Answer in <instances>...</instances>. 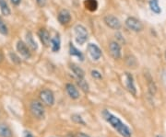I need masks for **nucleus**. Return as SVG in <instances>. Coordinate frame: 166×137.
<instances>
[{"mask_svg": "<svg viewBox=\"0 0 166 137\" xmlns=\"http://www.w3.org/2000/svg\"><path fill=\"white\" fill-rule=\"evenodd\" d=\"M40 99L43 103L47 106H53L54 103V95L52 90L43 89L40 93Z\"/></svg>", "mask_w": 166, "mask_h": 137, "instance_id": "obj_5", "label": "nucleus"}, {"mask_svg": "<svg viewBox=\"0 0 166 137\" xmlns=\"http://www.w3.org/2000/svg\"><path fill=\"white\" fill-rule=\"evenodd\" d=\"M69 54L71 56L77 57V58L79 59L80 62L84 61V55H83V54L80 52V51L77 50L72 43H70V45H69Z\"/></svg>", "mask_w": 166, "mask_h": 137, "instance_id": "obj_15", "label": "nucleus"}, {"mask_svg": "<svg viewBox=\"0 0 166 137\" xmlns=\"http://www.w3.org/2000/svg\"><path fill=\"white\" fill-rule=\"evenodd\" d=\"M115 36L117 37V39L120 40V41H121L122 42H124V43H125V39H124V38H122L123 36H122V34H121V33H116V35H115Z\"/></svg>", "mask_w": 166, "mask_h": 137, "instance_id": "obj_29", "label": "nucleus"}, {"mask_svg": "<svg viewBox=\"0 0 166 137\" xmlns=\"http://www.w3.org/2000/svg\"><path fill=\"white\" fill-rule=\"evenodd\" d=\"M20 1H21V0H11V3H12L13 5H15V6H18V5H20Z\"/></svg>", "mask_w": 166, "mask_h": 137, "instance_id": "obj_31", "label": "nucleus"}, {"mask_svg": "<svg viewBox=\"0 0 166 137\" xmlns=\"http://www.w3.org/2000/svg\"><path fill=\"white\" fill-rule=\"evenodd\" d=\"M157 137H163V136H160V135H157Z\"/></svg>", "mask_w": 166, "mask_h": 137, "instance_id": "obj_36", "label": "nucleus"}, {"mask_svg": "<svg viewBox=\"0 0 166 137\" xmlns=\"http://www.w3.org/2000/svg\"><path fill=\"white\" fill-rule=\"evenodd\" d=\"M38 35L40 38L41 42L44 46H48V45L51 43V37H50V33L45 30V29H41L40 31H38Z\"/></svg>", "mask_w": 166, "mask_h": 137, "instance_id": "obj_13", "label": "nucleus"}, {"mask_svg": "<svg viewBox=\"0 0 166 137\" xmlns=\"http://www.w3.org/2000/svg\"><path fill=\"white\" fill-rule=\"evenodd\" d=\"M57 19H58V21L60 22V24L68 25L71 21V14L68 9H62L60 10V12L58 13Z\"/></svg>", "mask_w": 166, "mask_h": 137, "instance_id": "obj_10", "label": "nucleus"}, {"mask_svg": "<svg viewBox=\"0 0 166 137\" xmlns=\"http://www.w3.org/2000/svg\"><path fill=\"white\" fill-rule=\"evenodd\" d=\"M84 4H85L86 8L90 11H95L98 8L97 0H86Z\"/></svg>", "mask_w": 166, "mask_h": 137, "instance_id": "obj_22", "label": "nucleus"}, {"mask_svg": "<svg viewBox=\"0 0 166 137\" xmlns=\"http://www.w3.org/2000/svg\"><path fill=\"white\" fill-rule=\"evenodd\" d=\"M24 137H34L30 132H25L24 133Z\"/></svg>", "mask_w": 166, "mask_h": 137, "instance_id": "obj_32", "label": "nucleus"}, {"mask_svg": "<svg viewBox=\"0 0 166 137\" xmlns=\"http://www.w3.org/2000/svg\"><path fill=\"white\" fill-rule=\"evenodd\" d=\"M17 51L20 54V55H22L26 59H29L31 58V54L30 52V49L29 46L27 45V43L23 42L22 41H19L17 42Z\"/></svg>", "mask_w": 166, "mask_h": 137, "instance_id": "obj_9", "label": "nucleus"}, {"mask_svg": "<svg viewBox=\"0 0 166 137\" xmlns=\"http://www.w3.org/2000/svg\"><path fill=\"white\" fill-rule=\"evenodd\" d=\"M124 80H125L126 89L128 90L133 96H136L137 95V88H136V86H135V82H134L133 76L131 75L130 73H127V72L125 73Z\"/></svg>", "mask_w": 166, "mask_h": 137, "instance_id": "obj_6", "label": "nucleus"}, {"mask_svg": "<svg viewBox=\"0 0 166 137\" xmlns=\"http://www.w3.org/2000/svg\"><path fill=\"white\" fill-rule=\"evenodd\" d=\"M149 8H151V10L153 13L160 14V12H162V8L160 7L158 0H149Z\"/></svg>", "mask_w": 166, "mask_h": 137, "instance_id": "obj_19", "label": "nucleus"}, {"mask_svg": "<svg viewBox=\"0 0 166 137\" xmlns=\"http://www.w3.org/2000/svg\"><path fill=\"white\" fill-rule=\"evenodd\" d=\"M71 120L75 123H77V124H81V125H85L86 124V122H84L83 118L80 115H79V114H73V115H71Z\"/></svg>", "mask_w": 166, "mask_h": 137, "instance_id": "obj_24", "label": "nucleus"}, {"mask_svg": "<svg viewBox=\"0 0 166 137\" xmlns=\"http://www.w3.org/2000/svg\"><path fill=\"white\" fill-rule=\"evenodd\" d=\"M104 23L106 24L107 27H109L112 30H120L121 29V22L118 19V18L113 16V15H107L104 17Z\"/></svg>", "mask_w": 166, "mask_h": 137, "instance_id": "obj_7", "label": "nucleus"}, {"mask_svg": "<svg viewBox=\"0 0 166 137\" xmlns=\"http://www.w3.org/2000/svg\"><path fill=\"white\" fill-rule=\"evenodd\" d=\"M36 2L39 7H41V8H43L44 6L46 5V0H36Z\"/></svg>", "mask_w": 166, "mask_h": 137, "instance_id": "obj_28", "label": "nucleus"}, {"mask_svg": "<svg viewBox=\"0 0 166 137\" xmlns=\"http://www.w3.org/2000/svg\"><path fill=\"white\" fill-rule=\"evenodd\" d=\"M88 52L89 54L91 57V59L93 61H98L102 56V51L100 49L96 44L94 43H89L88 44Z\"/></svg>", "mask_w": 166, "mask_h": 137, "instance_id": "obj_8", "label": "nucleus"}, {"mask_svg": "<svg viewBox=\"0 0 166 137\" xmlns=\"http://www.w3.org/2000/svg\"><path fill=\"white\" fill-rule=\"evenodd\" d=\"M77 137H91V136L84 134V133H79V134H77Z\"/></svg>", "mask_w": 166, "mask_h": 137, "instance_id": "obj_30", "label": "nucleus"}, {"mask_svg": "<svg viewBox=\"0 0 166 137\" xmlns=\"http://www.w3.org/2000/svg\"><path fill=\"white\" fill-rule=\"evenodd\" d=\"M66 93L68 94V96L72 99H77L80 98V92L77 88L75 87L73 84L68 83L66 85Z\"/></svg>", "mask_w": 166, "mask_h": 137, "instance_id": "obj_12", "label": "nucleus"}, {"mask_svg": "<svg viewBox=\"0 0 166 137\" xmlns=\"http://www.w3.org/2000/svg\"><path fill=\"white\" fill-rule=\"evenodd\" d=\"M70 69H71L72 72H73L74 75L77 76V79L84 78V76H85V73H84V71H83L82 68H80V66H77V65L72 64V65H70Z\"/></svg>", "mask_w": 166, "mask_h": 137, "instance_id": "obj_18", "label": "nucleus"}, {"mask_svg": "<svg viewBox=\"0 0 166 137\" xmlns=\"http://www.w3.org/2000/svg\"><path fill=\"white\" fill-rule=\"evenodd\" d=\"M91 76H92L93 78H95V79H101V78L103 77L102 74L100 73L99 71H97V70H92V71L91 72Z\"/></svg>", "mask_w": 166, "mask_h": 137, "instance_id": "obj_27", "label": "nucleus"}, {"mask_svg": "<svg viewBox=\"0 0 166 137\" xmlns=\"http://www.w3.org/2000/svg\"><path fill=\"white\" fill-rule=\"evenodd\" d=\"M31 112L35 118L42 120L45 116V110H44L43 105L38 100H32L30 104Z\"/></svg>", "mask_w": 166, "mask_h": 137, "instance_id": "obj_3", "label": "nucleus"}, {"mask_svg": "<svg viewBox=\"0 0 166 137\" xmlns=\"http://www.w3.org/2000/svg\"><path fill=\"white\" fill-rule=\"evenodd\" d=\"M165 59H166V51H165Z\"/></svg>", "mask_w": 166, "mask_h": 137, "instance_id": "obj_35", "label": "nucleus"}, {"mask_svg": "<svg viewBox=\"0 0 166 137\" xmlns=\"http://www.w3.org/2000/svg\"><path fill=\"white\" fill-rule=\"evenodd\" d=\"M74 33H75V40L76 42L80 45H83L89 38V33L88 31L86 30V28L81 25L77 24L74 28Z\"/></svg>", "mask_w": 166, "mask_h": 137, "instance_id": "obj_2", "label": "nucleus"}, {"mask_svg": "<svg viewBox=\"0 0 166 137\" xmlns=\"http://www.w3.org/2000/svg\"><path fill=\"white\" fill-rule=\"evenodd\" d=\"M0 10L4 16H9L10 15V8L6 0H0Z\"/></svg>", "mask_w": 166, "mask_h": 137, "instance_id": "obj_21", "label": "nucleus"}, {"mask_svg": "<svg viewBox=\"0 0 166 137\" xmlns=\"http://www.w3.org/2000/svg\"><path fill=\"white\" fill-rule=\"evenodd\" d=\"M3 59H4V55H3V54L1 52H0V63L3 61Z\"/></svg>", "mask_w": 166, "mask_h": 137, "instance_id": "obj_34", "label": "nucleus"}, {"mask_svg": "<svg viewBox=\"0 0 166 137\" xmlns=\"http://www.w3.org/2000/svg\"><path fill=\"white\" fill-rule=\"evenodd\" d=\"M126 25L129 30L135 32H139L143 30V24L141 23V21L135 17H128L126 19Z\"/></svg>", "mask_w": 166, "mask_h": 137, "instance_id": "obj_4", "label": "nucleus"}, {"mask_svg": "<svg viewBox=\"0 0 166 137\" xmlns=\"http://www.w3.org/2000/svg\"><path fill=\"white\" fill-rule=\"evenodd\" d=\"M77 85H79V87L81 88V90L84 91L85 93H88L89 90H90V88H89V84L87 83V81L85 80L84 78L77 79Z\"/></svg>", "mask_w": 166, "mask_h": 137, "instance_id": "obj_23", "label": "nucleus"}, {"mask_svg": "<svg viewBox=\"0 0 166 137\" xmlns=\"http://www.w3.org/2000/svg\"><path fill=\"white\" fill-rule=\"evenodd\" d=\"M110 54L114 59H119L121 57V46L117 42H111L109 44Z\"/></svg>", "mask_w": 166, "mask_h": 137, "instance_id": "obj_11", "label": "nucleus"}, {"mask_svg": "<svg viewBox=\"0 0 166 137\" xmlns=\"http://www.w3.org/2000/svg\"><path fill=\"white\" fill-rule=\"evenodd\" d=\"M148 88H149V92L151 96H154L157 92V87L155 83L153 82L152 78L151 77V76H148Z\"/></svg>", "mask_w": 166, "mask_h": 137, "instance_id": "obj_20", "label": "nucleus"}, {"mask_svg": "<svg viewBox=\"0 0 166 137\" xmlns=\"http://www.w3.org/2000/svg\"><path fill=\"white\" fill-rule=\"evenodd\" d=\"M163 80L164 84L166 85V71H164L163 74Z\"/></svg>", "mask_w": 166, "mask_h": 137, "instance_id": "obj_33", "label": "nucleus"}, {"mask_svg": "<svg viewBox=\"0 0 166 137\" xmlns=\"http://www.w3.org/2000/svg\"><path fill=\"white\" fill-rule=\"evenodd\" d=\"M0 33H1L2 35H8V27H7V25L5 24V22L2 19L1 17H0Z\"/></svg>", "mask_w": 166, "mask_h": 137, "instance_id": "obj_25", "label": "nucleus"}, {"mask_svg": "<svg viewBox=\"0 0 166 137\" xmlns=\"http://www.w3.org/2000/svg\"><path fill=\"white\" fill-rule=\"evenodd\" d=\"M50 44H51V48H52V51L54 53H57L58 51L60 50L61 40H60V37H59L58 34L51 39V43H50Z\"/></svg>", "mask_w": 166, "mask_h": 137, "instance_id": "obj_16", "label": "nucleus"}, {"mask_svg": "<svg viewBox=\"0 0 166 137\" xmlns=\"http://www.w3.org/2000/svg\"><path fill=\"white\" fill-rule=\"evenodd\" d=\"M13 134L11 129L5 123H0V137H12Z\"/></svg>", "mask_w": 166, "mask_h": 137, "instance_id": "obj_17", "label": "nucleus"}, {"mask_svg": "<svg viewBox=\"0 0 166 137\" xmlns=\"http://www.w3.org/2000/svg\"><path fill=\"white\" fill-rule=\"evenodd\" d=\"M9 56H10V58H11V61H12L13 63H15V64L19 65V64H20V63H21V61H20V57H19L18 55H16L15 54L10 53V54H9Z\"/></svg>", "mask_w": 166, "mask_h": 137, "instance_id": "obj_26", "label": "nucleus"}, {"mask_svg": "<svg viewBox=\"0 0 166 137\" xmlns=\"http://www.w3.org/2000/svg\"><path fill=\"white\" fill-rule=\"evenodd\" d=\"M26 43L31 50H33V51L38 50V44L36 43L34 38L32 36V33L31 31H28L26 33Z\"/></svg>", "mask_w": 166, "mask_h": 137, "instance_id": "obj_14", "label": "nucleus"}, {"mask_svg": "<svg viewBox=\"0 0 166 137\" xmlns=\"http://www.w3.org/2000/svg\"><path fill=\"white\" fill-rule=\"evenodd\" d=\"M103 117L122 137H132V131L121 120L107 110H103Z\"/></svg>", "mask_w": 166, "mask_h": 137, "instance_id": "obj_1", "label": "nucleus"}]
</instances>
